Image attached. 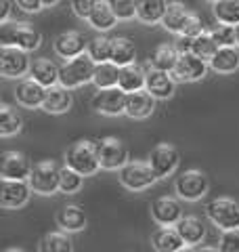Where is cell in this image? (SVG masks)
<instances>
[{"label": "cell", "mask_w": 239, "mask_h": 252, "mask_svg": "<svg viewBox=\"0 0 239 252\" xmlns=\"http://www.w3.org/2000/svg\"><path fill=\"white\" fill-rule=\"evenodd\" d=\"M65 166L76 170L78 175H82V177L97 175V170L101 168L97 145H94L92 141H86V139L74 143L65 154Z\"/></svg>", "instance_id": "1"}, {"label": "cell", "mask_w": 239, "mask_h": 252, "mask_svg": "<svg viewBox=\"0 0 239 252\" xmlns=\"http://www.w3.org/2000/svg\"><path fill=\"white\" fill-rule=\"evenodd\" d=\"M206 217L222 231H239V204L231 198H214L206 204Z\"/></svg>", "instance_id": "2"}, {"label": "cell", "mask_w": 239, "mask_h": 252, "mask_svg": "<svg viewBox=\"0 0 239 252\" xmlns=\"http://www.w3.org/2000/svg\"><path fill=\"white\" fill-rule=\"evenodd\" d=\"M94 63L89 55H82L78 59H71V61H65L61 65V74H59V84L65 86V89H78L86 82H92L94 78Z\"/></svg>", "instance_id": "3"}, {"label": "cell", "mask_w": 239, "mask_h": 252, "mask_svg": "<svg viewBox=\"0 0 239 252\" xmlns=\"http://www.w3.org/2000/svg\"><path fill=\"white\" fill-rule=\"evenodd\" d=\"M208 187H210V181L206 177V172L197 170V168L185 170L182 175H179L177 183H174V189H177L179 198L187 200V202L202 200L204 195L208 193Z\"/></svg>", "instance_id": "4"}, {"label": "cell", "mask_w": 239, "mask_h": 252, "mask_svg": "<svg viewBox=\"0 0 239 252\" xmlns=\"http://www.w3.org/2000/svg\"><path fill=\"white\" fill-rule=\"evenodd\" d=\"M59 177H61V168L53 160H44L34 166L28 183L31 187V191H36L40 195H53L59 189Z\"/></svg>", "instance_id": "5"}, {"label": "cell", "mask_w": 239, "mask_h": 252, "mask_svg": "<svg viewBox=\"0 0 239 252\" xmlns=\"http://www.w3.org/2000/svg\"><path fill=\"white\" fill-rule=\"evenodd\" d=\"M2 46H13V49L19 51H36L40 42H42V36L40 32L34 30L28 23H19V26H4L2 28Z\"/></svg>", "instance_id": "6"}, {"label": "cell", "mask_w": 239, "mask_h": 252, "mask_svg": "<svg viewBox=\"0 0 239 252\" xmlns=\"http://www.w3.org/2000/svg\"><path fill=\"white\" fill-rule=\"evenodd\" d=\"M157 181L149 162H128L120 170V183L130 191H145Z\"/></svg>", "instance_id": "7"}, {"label": "cell", "mask_w": 239, "mask_h": 252, "mask_svg": "<svg viewBox=\"0 0 239 252\" xmlns=\"http://www.w3.org/2000/svg\"><path fill=\"white\" fill-rule=\"evenodd\" d=\"M99 149V162L101 168L105 170H122L128 164V149L118 137H107L101 143H97Z\"/></svg>", "instance_id": "8"}, {"label": "cell", "mask_w": 239, "mask_h": 252, "mask_svg": "<svg viewBox=\"0 0 239 252\" xmlns=\"http://www.w3.org/2000/svg\"><path fill=\"white\" fill-rule=\"evenodd\" d=\"M179 164H180L179 149L174 145H168V143H162V145L153 147V152H151V156H149V166L155 172L157 179L170 177L172 172L179 168Z\"/></svg>", "instance_id": "9"}, {"label": "cell", "mask_w": 239, "mask_h": 252, "mask_svg": "<svg viewBox=\"0 0 239 252\" xmlns=\"http://www.w3.org/2000/svg\"><path fill=\"white\" fill-rule=\"evenodd\" d=\"M151 219L159 227H177L182 219V206L172 195H162L151 202Z\"/></svg>", "instance_id": "10"}, {"label": "cell", "mask_w": 239, "mask_h": 252, "mask_svg": "<svg viewBox=\"0 0 239 252\" xmlns=\"http://www.w3.org/2000/svg\"><path fill=\"white\" fill-rule=\"evenodd\" d=\"M30 69L31 63L26 51L13 49V46H2V51H0V74L4 78H21Z\"/></svg>", "instance_id": "11"}, {"label": "cell", "mask_w": 239, "mask_h": 252, "mask_svg": "<svg viewBox=\"0 0 239 252\" xmlns=\"http://www.w3.org/2000/svg\"><path fill=\"white\" fill-rule=\"evenodd\" d=\"M53 46H55V53H57L59 57H63L65 61L82 57V55H86V51H89V42L84 40V36L80 34V32H74V30L59 34L57 38H55Z\"/></svg>", "instance_id": "12"}, {"label": "cell", "mask_w": 239, "mask_h": 252, "mask_svg": "<svg viewBox=\"0 0 239 252\" xmlns=\"http://www.w3.org/2000/svg\"><path fill=\"white\" fill-rule=\"evenodd\" d=\"M34 166L30 160L19 152H6L2 156V166H0V175L2 181H30Z\"/></svg>", "instance_id": "13"}, {"label": "cell", "mask_w": 239, "mask_h": 252, "mask_svg": "<svg viewBox=\"0 0 239 252\" xmlns=\"http://www.w3.org/2000/svg\"><path fill=\"white\" fill-rule=\"evenodd\" d=\"M92 109L103 116H120L126 114V93L120 89H109V91H99L92 97Z\"/></svg>", "instance_id": "14"}, {"label": "cell", "mask_w": 239, "mask_h": 252, "mask_svg": "<svg viewBox=\"0 0 239 252\" xmlns=\"http://www.w3.org/2000/svg\"><path fill=\"white\" fill-rule=\"evenodd\" d=\"M208 65L210 63L202 61L199 57H195L193 53H185L179 57V63L174 67V80H180V82H197L208 74Z\"/></svg>", "instance_id": "15"}, {"label": "cell", "mask_w": 239, "mask_h": 252, "mask_svg": "<svg viewBox=\"0 0 239 252\" xmlns=\"http://www.w3.org/2000/svg\"><path fill=\"white\" fill-rule=\"evenodd\" d=\"M30 193L31 187L26 181H2V185H0V204L6 210H17L28 204Z\"/></svg>", "instance_id": "16"}, {"label": "cell", "mask_w": 239, "mask_h": 252, "mask_svg": "<svg viewBox=\"0 0 239 252\" xmlns=\"http://www.w3.org/2000/svg\"><path fill=\"white\" fill-rule=\"evenodd\" d=\"M15 99L17 103L28 107V109H34V107H42L44 105V99H46V89L40 86L38 82H34L31 78L28 80H21L15 89Z\"/></svg>", "instance_id": "17"}, {"label": "cell", "mask_w": 239, "mask_h": 252, "mask_svg": "<svg viewBox=\"0 0 239 252\" xmlns=\"http://www.w3.org/2000/svg\"><path fill=\"white\" fill-rule=\"evenodd\" d=\"M145 91L153 99H170L174 94V91H177V82H174V78L170 74L157 72V69H149Z\"/></svg>", "instance_id": "18"}, {"label": "cell", "mask_w": 239, "mask_h": 252, "mask_svg": "<svg viewBox=\"0 0 239 252\" xmlns=\"http://www.w3.org/2000/svg\"><path fill=\"white\" fill-rule=\"evenodd\" d=\"M59 74H61V67H57V63L51 61V59H36L31 63V69H30V78L34 82H38L40 86L44 89H53V86L59 84Z\"/></svg>", "instance_id": "19"}, {"label": "cell", "mask_w": 239, "mask_h": 252, "mask_svg": "<svg viewBox=\"0 0 239 252\" xmlns=\"http://www.w3.org/2000/svg\"><path fill=\"white\" fill-rule=\"evenodd\" d=\"M153 109H155V99L147 91L126 94V116L134 118V120H145V118L153 114Z\"/></svg>", "instance_id": "20"}, {"label": "cell", "mask_w": 239, "mask_h": 252, "mask_svg": "<svg viewBox=\"0 0 239 252\" xmlns=\"http://www.w3.org/2000/svg\"><path fill=\"white\" fill-rule=\"evenodd\" d=\"M151 246L157 252H179L185 248V242L177 231V227H157L151 233Z\"/></svg>", "instance_id": "21"}, {"label": "cell", "mask_w": 239, "mask_h": 252, "mask_svg": "<svg viewBox=\"0 0 239 252\" xmlns=\"http://www.w3.org/2000/svg\"><path fill=\"white\" fill-rule=\"evenodd\" d=\"M179 57H180V53L177 51L174 44H159L153 51V55H151L149 67L157 69V72H164V74H172L179 63Z\"/></svg>", "instance_id": "22"}, {"label": "cell", "mask_w": 239, "mask_h": 252, "mask_svg": "<svg viewBox=\"0 0 239 252\" xmlns=\"http://www.w3.org/2000/svg\"><path fill=\"white\" fill-rule=\"evenodd\" d=\"M71 103H74V97H71V91L65 86H53V89H46V99L42 109L49 114H65L69 112Z\"/></svg>", "instance_id": "23"}, {"label": "cell", "mask_w": 239, "mask_h": 252, "mask_svg": "<svg viewBox=\"0 0 239 252\" xmlns=\"http://www.w3.org/2000/svg\"><path fill=\"white\" fill-rule=\"evenodd\" d=\"M145 82H147V72L143 69L141 65H128V67H122L120 69V82H118V89L124 91L126 94H132V93H139V91H145Z\"/></svg>", "instance_id": "24"}, {"label": "cell", "mask_w": 239, "mask_h": 252, "mask_svg": "<svg viewBox=\"0 0 239 252\" xmlns=\"http://www.w3.org/2000/svg\"><path fill=\"white\" fill-rule=\"evenodd\" d=\"M177 231L180 233L182 242H185V246H197L199 242H204L206 238V225L202 223V219L197 217H182L180 223L177 225Z\"/></svg>", "instance_id": "25"}, {"label": "cell", "mask_w": 239, "mask_h": 252, "mask_svg": "<svg viewBox=\"0 0 239 252\" xmlns=\"http://www.w3.org/2000/svg\"><path fill=\"white\" fill-rule=\"evenodd\" d=\"M57 225L65 233H76L82 231L86 227V215L80 206H63L57 212Z\"/></svg>", "instance_id": "26"}, {"label": "cell", "mask_w": 239, "mask_h": 252, "mask_svg": "<svg viewBox=\"0 0 239 252\" xmlns=\"http://www.w3.org/2000/svg\"><path fill=\"white\" fill-rule=\"evenodd\" d=\"M168 2L164 0H143L139 2V11H137V17L147 23V26H153V23H162L166 13H168Z\"/></svg>", "instance_id": "27"}, {"label": "cell", "mask_w": 239, "mask_h": 252, "mask_svg": "<svg viewBox=\"0 0 239 252\" xmlns=\"http://www.w3.org/2000/svg\"><path fill=\"white\" fill-rule=\"evenodd\" d=\"M134 59H137V49H134V42L128 38L120 36L114 38V51H111V63L118 65L120 69L134 65Z\"/></svg>", "instance_id": "28"}, {"label": "cell", "mask_w": 239, "mask_h": 252, "mask_svg": "<svg viewBox=\"0 0 239 252\" xmlns=\"http://www.w3.org/2000/svg\"><path fill=\"white\" fill-rule=\"evenodd\" d=\"M94 86L99 91H109V89H118L120 82V67L114 63H101V65L94 67V78H92Z\"/></svg>", "instance_id": "29"}, {"label": "cell", "mask_w": 239, "mask_h": 252, "mask_svg": "<svg viewBox=\"0 0 239 252\" xmlns=\"http://www.w3.org/2000/svg\"><path fill=\"white\" fill-rule=\"evenodd\" d=\"M210 67L216 74H233L239 67V51L235 46H231V49H218V53L210 61Z\"/></svg>", "instance_id": "30"}, {"label": "cell", "mask_w": 239, "mask_h": 252, "mask_svg": "<svg viewBox=\"0 0 239 252\" xmlns=\"http://www.w3.org/2000/svg\"><path fill=\"white\" fill-rule=\"evenodd\" d=\"M40 252H74V242L69 240L65 231H51L46 233L38 244Z\"/></svg>", "instance_id": "31"}, {"label": "cell", "mask_w": 239, "mask_h": 252, "mask_svg": "<svg viewBox=\"0 0 239 252\" xmlns=\"http://www.w3.org/2000/svg\"><path fill=\"white\" fill-rule=\"evenodd\" d=\"M111 51H114V38H107V36H94L92 40L89 42V51L86 55L101 65V63H109L111 61Z\"/></svg>", "instance_id": "32"}, {"label": "cell", "mask_w": 239, "mask_h": 252, "mask_svg": "<svg viewBox=\"0 0 239 252\" xmlns=\"http://www.w3.org/2000/svg\"><path fill=\"white\" fill-rule=\"evenodd\" d=\"M212 11L218 23L233 26V28L239 26V0H218V2H212Z\"/></svg>", "instance_id": "33"}, {"label": "cell", "mask_w": 239, "mask_h": 252, "mask_svg": "<svg viewBox=\"0 0 239 252\" xmlns=\"http://www.w3.org/2000/svg\"><path fill=\"white\" fill-rule=\"evenodd\" d=\"M189 15H191V13L185 9V6L179 4V2H174V4L168 6V13H166L162 26L168 30V32H172V34H179V36H180V32H182V28H185Z\"/></svg>", "instance_id": "34"}, {"label": "cell", "mask_w": 239, "mask_h": 252, "mask_svg": "<svg viewBox=\"0 0 239 252\" xmlns=\"http://www.w3.org/2000/svg\"><path fill=\"white\" fill-rule=\"evenodd\" d=\"M191 53H193L195 57H199L202 61H206V63H210L214 59V55L218 53V44L214 42V38L208 34V30L193 40V44H191Z\"/></svg>", "instance_id": "35"}, {"label": "cell", "mask_w": 239, "mask_h": 252, "mask_svg": "<svg viewBox=\"0 0 239 252\" xmlns=\"http://www.w3.org/2000/svg\"><path fill=\"white\" fill-rule=\"evenodd\" d=\"M116 21L118 17L114 15V11H111V6L109 2H99L97 4V9H94L92 13V17L89 19V23L94 28V30H99V32H107L116 26Z\"/></svg>", "instance_id": "36"}, {"label": "cell", "mask_w": 239, "mask_h": 252, "mask_svg": "<svg viewBox=\"0 0 239 252\" xmlns=\"http://www.w3.org/2000/svg\"><path fill=\"white\" fill-rule=\"evenodd\" d=\"M23 126L21 116L15 112L11 105H2L0 107V135L2 137H11L15 132H19Z\"/></svg>", "instance_id": "37"}, {"label": "cell", "mask_w": 239, "mask_h": 252, "mask_svg": "<svg viewBox=\"0 0 239 252\" xmlns=\"http://www.w3.org/2000/svg\"><path fill=\"white\" fill-rule=\"evenodd\" d=\"M208 34L214 38L218 49H231L237 44V32L233 26H225V23H214L208 30Z\"/></svg>", "instance_id": "38"}, {"label": "cell", "mask_w": 239, "mask_h": 252, "mask_svg": "<svg viewBox=\"0 0 239 252\" xmlns=\"http://www.w3.org/2000/svg\"><path fill=\"white\" fill-rule=\"evenodd\" d=\"M82 183H84V177H82V175H78V172H76V170H71L69 166H63V168H61V177H59V191L71 195V193L80 191V187H82Z\"/></svg>", "instance_id": "39"}, {"label": "cell", "mask_w": 239, "mask_h": 252, "mask_svg": "<svg viewBox=\"0 0 239 252\" xmlns=\"http://www.w3.org/2000/svg\"><path fill=\"white\" fill-rule=\"evenodd\" d=\"M109 6L116 17L124 19V21L134 19L137 17V11H139V2H132V0H111Z\"/></svg>", "instance_id": "40"}, {"label": "cell", "mask_w": 239, "mask_h": 252, "mask_svg": "<svg viewBox=\"0 0 239 252\" xmlns=\"http://www.w3.org/2000/svg\"><path fill=\"white\" fill-rule=\"evenodd\" d=\"M204 32L206 30H204L202 19H199L195 13H191L187 23H185V28H182V32H180V38H191V40H195V38H199Z\"/></svg>", "instance_id": "41"}, {"label": "cell", "mask_w": 239, "mask_h": 252, "mask_svg": "<svg viewBox=\"0 0 239 252\" xmlns=\"http://www.w3.org/2000/svg\"><path fill=\"white\" fill-rule=\"evenodd\" d=\"M97 0H74L71 2V11H74L80 19H90L94 9H97Z\"/></svg>", "instance_id": "42"}, {"label": "cell", "mask_w": 239, "mask_h": 252, "mask_svg": "<svg viewBox=\"0 0 239 252\" xmlns=\"http://www.w3.org/2000/svg\"><path fill=\"white\" fill-rule=\"evenodd\" d=\"M220 252H239V231H222L218 240Z\"/></svg>", "instance_id": "43"}, {"label": "cell", "mask_w": 239, "mask_h": 252, "mask_svg": "<svg viewBox=\"0 0 239 252\" xmlns=\"http://www.w3.org/2000/svg\"><path fill=\"white\" fill-rule=\"evenodd\" d=\"M53 2H44V0H19L17 6L23 9L26 13H38L40 9H44V6H51Z\"/></svg>", "instance_id": "44"}, {"label": "cell", "mask_w": 239, "mask_h": 252, "mask_svg": "<svg viewBox=\"0 0 239 252\" xmlns=\"http://www.w3.org/2000/svg\"><path fill=\"white\" fill-rule=\"evenodd\" d=\"M11 6H13V2H9V0H4V2H0V23H4L6 19H9Z\"/></svg>", "instance_id": "45"}, {"label": "cell", "mask_w": 239, "mask_h": 252, "mask_svg": "<svg viewBox=\"0 0 239 252\" xmlns=\"http://www.w3.org/2000/svg\"><path fill=\"white\" fill-rule=\"evenodd\" d=\"M197 252H220L218 248H202V250H197Z\"/></svg>", "instance_id": "46"}, {"label": "cell", "mask_w": 239, "mask_h": 252, "mask_svg": "<svg viewBox=\"0 0 239 252\" xmlns=\"http://www.w3.org/2000/svg\"><path fill=\"white\" fill-rule=\"evenodd\" d=\"M179 252H197V250H195V248H191V246H185V248L179 250Z\"/></svg>", "instance_id": "47"}, {"label": "cell", "mask_w": 239, "mask_h": 252, "mask_svg": "<svg viewBox=\"0 0 239 252\" xmlns=\"http://www.w3.org/2000/svg\"><path fill=\"white\" fill-rule=\"evenodd\" d=\"M4 252H26V250H21V248H9V250H4Z\"/></svg>", "instance_id": "48"}, {"label": "cell", "mask_w": 239, "mask_h": 252, "mask_svg": "<svg viewBox=\"0 0 239 252\" xmlns=\"http://www.w3.org/2000/svg\"><path fill=\"white\" fill-rule=\"evenodd\" d=\"M235 32H237V46H239V26L235 28Z\"/></svg>", "instance_id": "49"}]
</instances>
